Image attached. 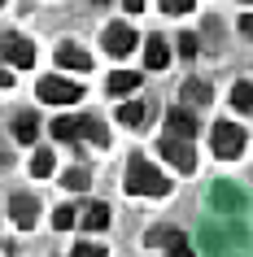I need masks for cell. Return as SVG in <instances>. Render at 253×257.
<instances>
[{
	"label": "cell",
	"instance_id": "obj_1",
	"mask_svg": "<svg viewBox=\"0 0 253 257\" xmlns=\"http://www.w3.org/2000/svg\"><path fill=\"white\" fill-rule=\"evenodd\" d=\"M127 192H135V196H166L171 179L161 175L148 157H131L127 162Z\"/></svg>",
	"mask_w": 253,
	"mask_h": 257
},
{
	"label": "cell",
	"instance_id": "obj_2",
	"mask_svg": "<svg viewBox=\"0 0 253 257\" xmlns=\"http://www.w3.org/2000/svg\"><path fill=\"white\" fill-rule=\"evenodd\" d=\"M35 92H40V100H44V105H74V100L83 96V87H79L74 79L48 74V79H40V87H35Z\"/></svg>",
	"mask_w": 253,
	"mask_h": 257
},
{
	"label": "cell",
	"instance_id": "obj_3",
	"mask_svg": "<svg viewBox=\"0 0 253 257\" xmlns=\"http://www.w3.org/2000/svg\"><path fill=\"white\" fill-rule=\"evenodd\" d=\"M210 140H214V153H218L223 162H231V157H240V153H244V131H240L236 122H218Z\"/></svg>",
	"mask_w": 253,
	"mask_h": 257
},
{
	"label": "cell",
	"instance_id": "obj_4",
	"mask_svg": "<svg viewBox=\"0 0 253 257\" xmlns=\"http://www.w3.org/2000/svg\"><path fill=\"white\" fill-rule=\"evenodd\" d=\"M144 240H148V248H166L171 257H192V244H188V235L179 227H157V231H148Z\"/></svg>",
	"mask_w": 253,
	"mask_h": 257
},
{
	"label": "cell",
	"instance_id": "obj_5",
	"mask_svg": "<svg viewBox=\"0 0 253 257\" xmlns=\"http://www.w3.org/2000/svg\"><path fill=\"white\" fill-rule=\"evenodd\" d=\"M0 53H5V61L18 66V70L35 66V44H31L27 35H5V40H0Z\"/></svg>",
	"mask_w": 253,
	"mask_h": 257
},
{
	"label": "cell",
	"instance_id": "obj_6",
	"mask_svg": "<svg viewBox=\"0 0 253 257\" xmlns=\"http://www.w3.org/2000/svg\"><path fill=\"white\" fill-rule=\"evenodd\" d=\"M161 157H171V166L175 170H184V175H192L197 170V153H192V144L188 140H161Z\"/></svg>",
	"mask_w": 253,
	"mask_h": 257
},
{
	"label": "cell",
	"instance_id": "obj_7",
	"mask_svg": "<svg viewBox=\"0 0 253 257\" xmlns=\"http://www.w3.org/2000/svg\"><path fill=\"white\" fill-rule=\"evenodd\" d=\"M9 218H14V227H35V222H40V201H35L31 192H14Z\"/></svg>",
	"mask_w": 253,
	"mask_h": 257
},
{
	"label": "cell",
	"instance_id": "obj_8",
	"mask_svg": "<svg viewBox=\"0 0 253 257\" xmlns=\"http://www.w3.org/2000/svg\"><path fill=\"white\" fill-rule=\"evenodd\" d=\"M131 48H135V31L127 27V22L105 27V53H109V57H127Z\"/></svg>",
	"mask_w": 253,
	"mask_h": 257
},
{
	"label": "cell",
	"instance_id": "obj_9",
	"mask_svg": "<svg viewBox=\"0 0 253 257\" xmlns=\"http://www.w3.org/2000/svg\"><path fill=\"white\" fill-rule=\"evenodd\" d=\"M166 136L192 144V136H197V118H192L188 109H171V113H166Z\"/></svg>",
	"mask_w": 253,
	"mask_h": 257
},
{
	"label": "cell",
	"instance_id": "obj_10",
	"mask_svg": "<svg viewBox=\"0 0 253 257\" xmlns=\"http://www.w3.org/2000/svg\"><path fill=\"white\" fill-rule=\"evenodd\" d=\"M57 61H61L66 70H79V74H88V70H92V57L83 53L79 44H61V48H57Z\"/></svg>",
	"mask_w": 253,
	"mask_h": 257
},
{
	"label": "cell",
	"instance_id": "obj_11",
	"mask_svg": "<svg viewBox=\"0 0 253 257\" xmlns=\"http://www.w3.org/2000/svg\"><path fill=\"white\" fill-rule=\"evenodd\" d=\"M144 66H148V70H166V66H171V53H166V40H161V35H148V44H144Z\"/></svg>",
	"mask_w": 253,
	"mask_h": 257
},
{
	"label": "cell",
	"instance_id": "obj_12",
	"mask_svg": "<svg viewBox=\"0 0 253 257\" xmlns=\"http://www.w3.org/2000/svg\"><path fill=\"white\" fill-rule=\"evenodd\" d=\"M135 87H140V74H135V70H114V74H109V96H114V100H118V96H131Z\"/></svg>",
	"mask_w": 253,
	"mask_h": 257
},
{
	"label": "cell",
	"instance_id": "obj_13",
	"mask_svg": "<svg viewBox=\"0 0 253 257\" xmlns=\"http://www.w3.org/2000/svg\"><path fill=\"white\" fill-rule=\"evenodd\" d=\"M35 136H40V118L35 113H18L14 118V140L18 144H35Z\"/></svg>",
	"mask_w": 253,
	"mask_h": 257
},
{
	"label": "cell",
	"instance_id": "obj_14",
	"mask_svg": "<svg viewBox=\"0 0 253 257\" xmlns=\"http://www.w3.org/2000/svg\"><path fill=\"white\" fill-rule=\"evenodd\" d=\"M83 227H88V231H101V227H109V205H105V201L88 205V209H83Z\"/></svg>",
	"mask_w": 253,
	"mask_h": 257
},
{
	"label": "cell",
	"instance_id": "obj_15",
	"mask_svg": "<svg viewBox=\"0 0 253 257\" xmlns=\"http://www.w3.org/2000/svg\"><path fill=\"white\" fill-rule=\"evenodd\" d=\"M79 136H88L92 144H109V131L101 126V118H79Z\"/></svg>",
	"mask_w": 253,
	"mask_h": 257
},
{
	"label": "cell",
	"instance_id": "obj_16",
	"mask_svg": "<svg viewBox=\"0 0 253 257\" xmlns=\"http://www.w3.org/2000/svg\"><path fill=\"white\" fill-rule=\"evenodd\" d=\"M231 105H236L240 113H249V109H253V83L249 79H240L236 87H231Z\"/></svg>",
	"mask_w": 253,
	"mask_h": 257
},
{
	"label": "cell",
	"instance_id": "obj_17",
	"mask_svg": "<svg viewBox=\"0 0 253 257\" xmlns=\"http://www.w3.org/2000/svg\"><path fill=\"white\" fill-rule=\"evenodd\" d=\"M53 170H57V157H53V153H35V157H31V175H35V179H48Z\"/></svg>",
	"mask_w": 253,
	"mask_h": 257
},
{
	"label": "cell",
	"instance_id": "obj_18",
	"mask_svg": "<svg viewBox=\"0 0 253 257\" xmlns=\"http://www.w3.org/2000/svg\"><path fill=\"white\" fill-rule=\"evenodd\" d=\"M118 122H122V126H131V131H140V126H144V105H122L118 109Z\"/></svg>",
	"mask_w": 253,
	"mask_h": 257
},
{
	"label": "cell",
	"instance_id": "obj_19",
	"mask_svg": "<svg viewBox=\"0 0 253 257\" xmlns=\"http://www.w3.org/2000/svg\"><path fill=\"white\" fill-rule=\"evenodd\" d=\"M53 136L57 140H79V118H57L53 122Z\"/></svg>",
	"mask_w": 253,
	"mask_h": 257
},
{
	"label": "cell",
	"instance_id": "obj_20",
	"mask_svg": "<svg viewBox=\"0 0 253 257\" xmlns=\"http://www.w3.org/2000/svg\"><path fill=\"white\" fill-rule=\"evenodd\" d=\"M188 96H192L197 105H205V100H210V87H205L201 79H192V83H184V100H188Z\"/></svg>",
	"mask_w": 253,
	"mask_h": 257
},
{
	"label": "cell",
	"instance_id": "obj_21",
	"mask_svg": "<svg viewBox=\"0 0 253 257\" xmlns=\"http://www.w3.org/2000/svg\"><path fill=\"white\" fill-rule=\"evenodd\" d=\"M88 183H92V175H88V170H83V166H79V170H70V175H66V188H70V192H79V188H88Z\"/></svg>",
	"mask_w": 253,
	"mask_h": 257
},
{
	"label": "cell",
	"instance_id": "obj_22",
	"mask_svg": "<svg viewBox=\"0 0 253 257\" xmlns=\"http://www.w3.org/2000/svg\"><path fill=\"white\" fill-rule=\"evenodd\" d=\"M53 227L57 231H70V227H74V209H70V205H61V209L53 214Z\"/></svg>",
	"mask_w": 253,
	"mask_h": 257
},
{
	"label": "cell",
	"instance_id": "obj_23",
	"mask_svg": "<svg viewBox=\"0 0 253 257\" xmlns=\"http://www.w3.org/2000/svg\"><path fill=\"white\" fill-rule=\"evenodd\" d=\"M70 257H105V248H101V244H92V240H79Z\"/></svg>",
	"mask_w": 253,
	"mask_h": 257
},
{
	"label": "cell",
	"instance_id": "obj_24",
	"mask_svg": "<svg viewBox=\"0 0 253 257\" xmlns=\"http://www.w3.org/2000/svg\"><path fill=\"white\" fill-rule=\"evenodd\" d=\"M161 14H192V0H161Z\"/></svg>",
	"mask_w": 253,
	"mask_h": 257
},
{
	"label": "cell",
	"instance_id": "obj_25",
	"mask_svg": "<svg viewBox=\"0 0 253 257\" xmlns=\"http://www.w3.org/2000/svg\"><path fill=\"white\" fill-rule=\"evenodd\" d=\"M179 53H184V57H197V35H184V40H179Z\"/></svg>",
	"mask_w": 253,
	"mask_h": 257
},
{
	"label": "cell",
	"instance_id": "obj_26",
	"mask_svg": "<svg viewBox=\"0 0 253 257\" xmlns=\"http://www.w3.org/2000/svg\"><path fill=\"white\" fill-rule=\"evenodd\" d=\"M240 31H244V35H253V14H244V18H240Z\"/></svg>",
	"mask_w": 253,
	"mask_h": 257
},
{
	"label": "cell",
	"instance_id": "obj_27",
	"mask_svg": "<svg viewBox=\"0 0 253 257\" xmlns=\"http://www.w3.org/2000/svg\"><path fill=\"white\" fill-rule=\"evenodd\" d=\"M0 87H14V74H9L5 66H0Z\"/></svg>",
	"mask_w": 253,
	"mask_h": 257
}]
</instances>
